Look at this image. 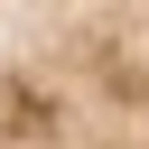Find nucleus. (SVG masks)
Segmentation results:
<instances>
[{"mask_svg":"<svg viewBox=\"0 0 149 149\" xmlns=\"http://www.w3.org/2000/svg\"><path fill=\"white\" fill-rule=\"evenodd\" d=\"M0 149H149V9H0Z\"/></svg>","mask_w":149,"mask_h":149,"instance_id":"f257e3e1","label":"nucleus"}]
</instances>
